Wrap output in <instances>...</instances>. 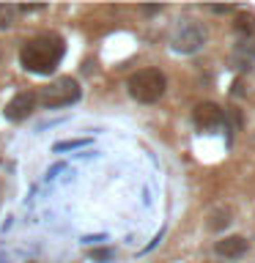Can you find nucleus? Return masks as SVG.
Returning <instances> with one entry per match:
<instances>
[{"mask_svg": "<svg viewBox=\"0 0 255 263\" xmlns=\"http://www.w3.org/2000/svg\"><path fill=\"white\" fill-rule=\"evenodd\" d=\"M63 58V44L58 39L41 36V39H30L25 41V47L20 49V63L25 71L33 74H49L55 71V66Z\"/></svg>", "mask_w": 255, "mask_h": 263, "instance_id": "obj_1", "label": "nucleus"}, {"mask_svg": "<svg viewBox=\"0 0 255 263\" xmlns=\"http://www.w3.org/2000/svg\"><path fill=\"white\" fill-rule=\"evenodd\" d=\"M126 88H129L132 99H137V102H143V104H154L165 96L168 80H165V74L159 69H140L129 77Z\"/></svg>", "mask_w": 255, "mask_h": 263, "instance_id": "obj_2", "label": "nucleus"}, {"mask_svg": "<svg viewBox=\"0 0 255 263\" xmlns=\"http://www.w3.org/2000/svg\"><path fill=\"white\" fill-rule=\"evenodd\" d=\"M82 96V90H80V82L77 80H71V77H58L55 82H49L47 88H41V104L47 107V110H55V107H69L74 104L77 99Z\"/></svg>", "mask_w": 255, "mask_h": 263, "instance_id": "obj_3", "label": "nucleus"}, {"mask_svg": "<svg viewBox=\"0 0 255 263\" xmlns=\"http://www.w3.org/2000/svg\"><path fill=\"white\" fill-rule=\"evenodd\" d=\"M173 49L181 55H192L197 52L203 44H206V33L197 22L192 20H181V25H176V30H173Z\"/></svg>", "mask_w": 255, "mask_h": 263, "instance_id": "obj_4", "label": "nucleus"}, {"mask_svg": "<svg viewBox=\"0 0 255 263\" xmlns=\"http://www.w3.org/2000/svg\"><path fill=\"white\" fill-rule=\"evenodd\" d=\"M192 121L197 129H217L222 121H225V112H222L220 104L214 102H201L192 110Z\"/></svg>", "mask_w": 255, "mask_h": 263, "instance_id": "obj_5", "label": "nucleus"}, {"mask_svg": "<svg viewBox=\"0 0 255 263\" xmlns=\"http://www.w3.org/2000/svg\"><path fill=\"white\" fill-rule=\"evenodd\" d=\"M33 104H36V93H30V90H20V93L6 104L3 115L8 121H22V118H28V115L33 112Z\"/></svg>", "mask_w": 255, "mask_h": 263, "instance_id": "obj_6", "label": "nucleus"}, {"mask_svg": "<svg viewBox=\"0 0 255 263\" xmlns=\"http://www.w3.org/2000/svg\"><path fill=\"white\" fill-rule=\"evenodd\" d=\"M247 250H250V241L244 236H225L222 241L214 244V252L222 258H242Z\"/></svg>", "mask_w": 255, "mask_h": 263, "instance_id": "obj_7", "label": "nucleus"}, {"mask_svg": "<svg viewBox=\"0 0 255 263\" xmlns=\"http://www.w3.org/2000/svg\"><path fill=\"white\" fill-rule=\"evenodd\" d=\"M88 143H90V137H80V140H61V143H55V154L74 151V148H85Z\"/></svg>", "mask_w": 255, "mask_h": 263, "instance_id": "obj_8", "label": "nucleus"}, {"mask_svg": "<svg viewBox=\"0 0 255 263\" xmlns=\"http://www.w3.org/2000/svg\"><path fill=\"white\" fill-rule=\"evenodd\" d=\"M228 225H230V211H228V209H220V211L211 217L209 230H222V228H228Z\"/></svg>", "mask_w": 255, "mask_h": 263, "instance_id": "obj_9", "label": "nucleus"}, {"mask_svg": "<svg viewBox=\"0 0 255 263\" xmlns=\"http://www.w3.org/2000/svg\"><path fill=\"white\" fill-rule=\"evenodd\" d=\"M236 30L239 33H252L255 30V20H252L250 14H239L236 16Z\"/></svg>", "mask_w": 255, "mask_h": 263, "instance_id": "obj_10", "label": "nucleus"}, {"mask_svg": "<svg viewBox=\"0 0 255 263\" xmlns=\"http://www.w3.org/2000/svg\"><path fill=\"white\" fill-rule=\"evenodd\" d=\"M11 20H14V6L0 3V28H11Z\"/></svg>", "mask_w": 255, "mask_h": 263, "instance_id": "obj_11", "label": "nucleus"}, {"mask_svg": "<svg viewBox=\"0 0 255 263\" xmlns=\"http://www.w3.org/2000/svg\"><path fill=\"white\" fill-rule=\"evenodd\" d=\"M115 255V250H110V247H102V250H90V258L94 260H110Z\"/></svg>", "mask_w": 255, "mask_h": 263, "instance_id": "obj_12", "label": "nucleus"}, {"mask_svg": "<svg viewBox=\"0 0 255 263\" xmlns=\"http://www.w3.org/2000/svg\"><path fill=\"white\" fill-rule=\"evenodd\" d=\"M47 6H14V11H22V14H36V11H44Z\"/></svg>", "mask_w": 255, "mask_h": 263, "instance_id": "obj_13", "label": "nucleus"}, {"mask_svg": "<svg viewBox=\"0 0 255 263\" xmlns=\"http://www.w3.org/2000/svg\"><path fill=\"white\" fill-rule=\"evenodd\" d=\"M209 11H214V14H233L236 6H209Z\"/></svg>", "mask_w": 255, "mask_h": 263, "instance_id": "obj_14", "label": "nucleus"}, {"mask_svg": "<svg viewBox=\"0 0 255 263\" xmlns=\"http://www.w3.org/2000/svg\"><path fill=\"white\" fill-rule=\"evenodd\" d=\"M145 14H159L162 11V6H148V8H143Z\"/></svg>", "mask_w": 255, "mask_h": 263, "instance_id": "obj_15", "label": "nucleus"}]
</instances>
